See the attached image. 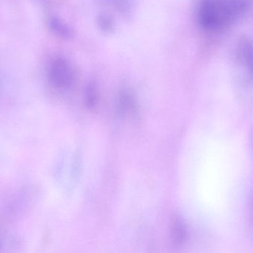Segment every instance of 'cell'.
<instances>
[{
    "label": "cell",
    "instance_id": "6da1fadb",
    "mask_svg": "<svg viewBox=\"0 0 253 253\" xmlns=\"http://www.w3.org/2000/svg\"><path fill=\"white\" fill-rule=\"evenodd\" d=\"M248 5L249 0H202L199 22L207 29H221L244 13Z\"/></svg>",
    "mask_w": 253,
    "mask_h": 253
},
{
    "label": "cell",
    "instance_id": "7a4b0ae2",
    "mask_svg": "<svg viewBox=\"0 0 253 253\" xmlns=\"http://www.w3.org/2000/svg\"><path fill=\"white\" fill-rule=\"evenodd\" d=\"M51 78L59 86H67L71 82V74L66 65L62 62H56L52 65Z\"/></svg>",
    "mask_w": 253,
    "mask_h": 253
},
{
    "label": "cell",
    "instance_id": "3957f363",
    "mask_svg": "<svg viewBox=\"0 0 253 253\" xmlns=\"http://www.w3.org/2000/svg\"><path fill=\"white\" fill-rule=\"evenodd\" d=\"M172 236L178 243H183L187 240V230L185 225L181 221H175L172 224Z\"/></svg>",
    "mask_w": 253,
    "mask_h": 253
},
{
    "label": "cell",
    "instance_id": "277c9868",
    "mask_svg": "<svg viewBox=\"0 0 253 253\" xmlns=\"http://www.w3.org/2000/svg\"><path fill=\"white\" fill-rule=\"evenodd\" d=\"M248 226H249L251 234L253 236V198L249 206V211H248Z\"/></svg>",
    "mask_w": 253,
    "mask_h": 253
},
{
    "label": "cell",
    "instance_id": "5b68a950",
    "mask_svg": "<svg viewBox=\"0 0 253 253\" xmlns=\"http://www.w3.org/2000/svg\"><path fill=\"white\" fill-rule=\"evenodd\" d=\"M251 143H252V147L253 150V130L252 132V135H251Z\"/></svg>",
    "mask_w": 253,
    "mask_h": 253
}]
</instances>
